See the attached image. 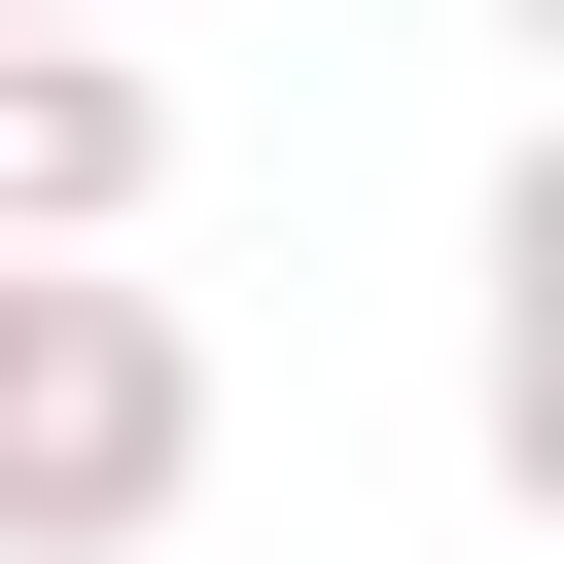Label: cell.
I'll use <instances>...</instances> for the list:
<instances>
[{
  "instance_id": "2",
  "label": "cell",
  "mask_w": 564,
  "mask_h": 564,
  "mask_svg": "<svg viewBox=\"0 0 564 564\" xmlns=\"http://www.w3.org/2000/svg\"><path fill=\"white\" fill-rule=\"evenodd\" d=\"M176 212V70L141 35H0V247H141Z\"/></svg>"
},
{
  "instance_id": "1",
  "label": "cell",
  "mask_w": 564,
  "mask_h": 564,
  "mask_svg": "<svg viewBox=\"0 0 564 564\" xmlns=\"http://www.w3.org/2000/svg\"><path fill=\"white\" fill-rule=\"evenodd\" d=\"M212 494V317L106 247H0V564H141Z\"/></svg>"
},
{
  "instance_id": "3",
  "label": "cell",
  "mask_w": 564,
  "mask_h": 564,
  "mask_svg": "<svg viewBox=\"0 0 564 564\" xmlns=\"http://www.w3.org/2000/svg\"><path fill=\"white\" fill-rule=\"evenodd\" d=\"M0 35H106V0H0Z\"/></svg>"
}]
</instances>
